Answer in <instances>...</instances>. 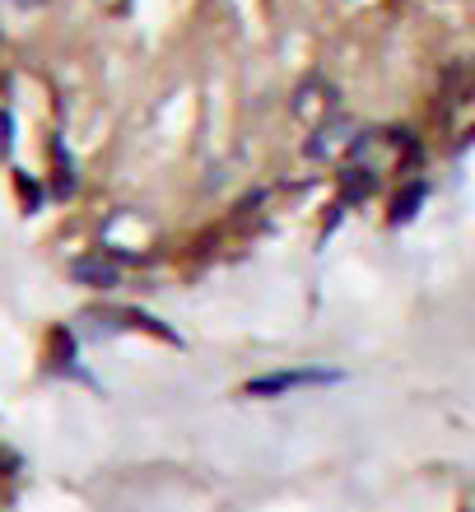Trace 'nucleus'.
Here are the masks:
<instances>
[{
  "mask_svg": "<svg viewBox=\"0 0 475 512\" xmlns=\"http://www.w3.org/2000/svg\"><path fill=\"white\" fill-rule=\"evenodd\" d=\"M340 382H345L340 368H271V373H261V378H247L243 396H252V401H280L289 391L340 387Z\"/></svg>",
  "mask_w": 475,
  "mask_h": 512,
  "instance_id": "1",
  "label": "nucleus"
},
{
  "mask_svg": "<svg viewBox=\"0 0 475 512\" xmlns=\"http://www.w3.org/2000/svg\"><path fill=\"white\" fill-rule=\"evenodd\" d=\"M70 280L80 284V289H98V294H108V289L122 284V261L108 256L103 247H94V252H84V256L70 261Z\"/></svg>",
  "mask_w": 475,
  "mask_h": 512,
  "instance_id": "2",
  "label": "nucleus"
},
{
  "mask_svg": "<svg viewBox=\"0 0 475 512\" xmlns=\"http://www.w3.org/2000/svg\"><path fill=\"white\" fill-rule=\"evenodd\" d=\"M89 322H108V331H145V336L163 340V345H182V336H177L173 326H163L145 308H108V312L98 308V312H89Z\"/></svg>",
  "mask_w": 475,
  "mask_h": 512,
  "instance_id": "3",
  "label": "nucleus"
},
{
  "mask_svg": "<svg viewBox=\"0 0 475 512\" xmlns=\"http://www.w3.org/2000/svg\"><path fill=\"white\" fill-rule=\"evenodd\" d=\"M354 122L350 117H345V112H331V117H322V122H317V131H313V140H308V145H303V154H308V159H331V154H336L340 145L350 149V140H354Z\"/></svg>",
  "mask_w": 475,
  "mask_h": 512,
  "instance_id": "4",
  "label": "nucleus"
},
{
  "mask_svg": "<svg viewBox=\"0 0 475 512\" xmlns=\"http://www.w3.org/2000/svg\"><path fill=\"white\" fill-rule=\"evenodd\" d=\"M336 191L340 201L336 205H359V201H373L382 191V173L373 168V163H345L336 173Z\"/></svg>",
  "mask_w": 475,
  "mask_h": 512,
  "instance_id": "5",
  "label": "nucleus"
},
{
  "mask_svg": "<svg viewBox=\"0 0 475 512\" xmlns=\"http://www.w3.org/2000/svg\"><path fill=\"white\" fill-rule=\"evenodd\" d=\"M52 196L56 201H75V191H80V168H75V154L66 149L61 135H52Z\"/></svg>",
  "mask_w": 475,
  "mask_h": 512,
  "instance_id": "6",
  "label": "nucleus"
},
{
  "mask_svg": "<svg viewBox=\"0 0 475 512\" xmlns=\"http://www.w3.org/2000/svg\"><path fill=\"white\" fill-rule=\"evenodd\" d=\"M424 201H429V182H424V177H406V182H401V191L392 196L387 224H392V229H401V224H415V215L424 210Z\"/></svg>",
  "mask_w": 475,
  "mask_h": 512,
  "instance_id": "7",
  "label": "nucleus"
},
{
  "mask_svg": "<svg viewBox=\"0 0 475 512\" xmlns=\"http://www.w3.org/2000/svg\"><path fill=\"white\" fill-rule=\"evenodd\" d=\"M14 187H19V201H24L28 215H38L42 201H47V187H42L38 177H28V173H14Z\"/></svg>",
  "mask_w": 475,
  "mask_h": 512,
  "instance_id": "8",
  "label": "nucleus"
},
{
  "mask_svg": "<svg viewBox=\"0 0 475 512\" xmlns=\"http://www.w3.org/2000/svg\"><path fill=\"white\" fill-rule=\"evenodd\" d=\"M10 149H14V117L0 112V159H10Z\"/></svg>",
  "mask_w": 475,
  "mask_h": 512,
  "instance_id": "9",
  "label": "nucleus"
},
{
  "mask_svg": "<svg viewBox=\"0 0 475 512\" xmlns=\"http://www.w3.org/2000/svg\"><path fill=\"white\" fill-rule=\"evenodd\" d=\"M14 10H42V5H47V0H10Z\"/></svg>",
  "mask_w": 475,
  "mask_h": 512,
  "instance_id": "10",
  "label": "nucleus"
}]
</instances>
